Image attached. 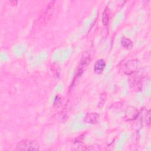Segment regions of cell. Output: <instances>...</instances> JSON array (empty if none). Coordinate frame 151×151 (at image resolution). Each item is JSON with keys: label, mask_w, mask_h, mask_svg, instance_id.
Segmentation results:
<instances>
[{"label": "cell", "mask_w": 151, "mask_h": 151, "mask_svg": "<svg viewBox=\"0 0 151 151\" xmlns=\"http://www.w3.org/2000/svg\"><path fill=\"white\" fill-rule=\"evenodd\" d=\"M16 149L18 150H38L39 145L35 141L23 140L17 143Z\"/></svg>", "instance_id": "6da1fadb"}, {"label": "cell", "mask_w": 151, "mask_h": 151, "mask_svg": "<svg viewBox=\"0 0 151 151\" xmlns=\"http://www.w3.org/2000/svg\"><path fill=\"white\" fill-rule=\"evenodd\" d=\"M137 65L138 61L137 60H132L128 61L124 65V72L127 75L133 74L137 70Z\"/></svg>", "instance_id": "7a4b0ae2"}, {"label": "cell", "mask_w": 151, "mask_h": 151, "mask_svg": "<svg viewBox=\"0 0 151 151\" xmlns=\"http://www.w3.org/2000/svg\"><path fill=\"white\" fill-rule=\"evenodd\" d=\"M139 113L137 109L134 107H129L126 111L124 119L127 121L134 120L139 116Z\"/></svg>", "instance_id": "3957f363"}, {"label": "cell", "mask_w": 151, "mask_h": 151, "mask_svg": "<svg viewBox=\"0 0 151 151\" xmlns=\"http://www.w3.org/2000/svg\"><path fill=\"white\" fill-rule=\"evenodd\" d=\"M84 121L88 124H96L99 121V115L95 112L87 113L84 118Z\"/></svg>", "instance_id": "277c9868"}, {"label": "cell", "mask_w": 151, "mask_h": 151, "mask_svg": "<svg viewBox=\"0 0 151 151\" xmlns=\"http://www.w3.org/2000/svg\"><path fill=\"white\" fill-rule=\"evenodd\" d=\"M106 67V63L103 59L97 60L94 65V71L98 74L102 73Z\"/></svg>", "instance_id": "5b68a950"}, {"label": "cell", "mask_w": 151, "mask_h": 151, "mask_svg": "<svg viewBox=\"0 0 151 151\" xmlns=\"http://www.w3.org/2000/svg\"><path fill=\"white\" fill-rule=\"evenodd\" d=\"M110 11L106 8L102 14V22L104 25H107L110 18Z\"/></svg>", "instance_id": "8992f818"}, {"label": "cell", "mask_w": 151, "mask_h": 151, "mask_svg": "<svg viewBox=\"0 0 151 151\" xmlns=\"http://www.w3.org/2000/svg\"><path fill=\"white\" fill-rule=\"evenodd\" d=\"M121 44L126 49H130L133 47V42L131 40L126 37H123L121 39Z\"/></svg>", "instance_id": "52a82bcc"}, {"label": "cell", "mask_w": 151, "mask_h": 151, "mask_svg": "<svg viewBox=\"0 0 151 151\" xmlns=\"http://www.w3.org/2000/svg\"><path fill=\"white\" fill-rule=\"evenodd\" d=\"M54 2H55V1H51L47 6V9L45 12V19H47L48 18H49L50 17V16L51 15L52 11L54 10L53 9H54Z\"/></svg>", "instance_id": "ba28073f"}, {"label": "cell", "mask_w": 151, "mask_h": 151, "mask_svg": "<svg viewBox=\"0 0 151 151\" xmlns=\"http://www.w3.org/2000/svg\"><path fill=\"white\" fill-rule=\"evenodd\" d=\"M9 3L11 4V5H16L17 3V1H11L9 2Z\"/></svg>", "instance_id": "9c48e42d"}]
</instances>
